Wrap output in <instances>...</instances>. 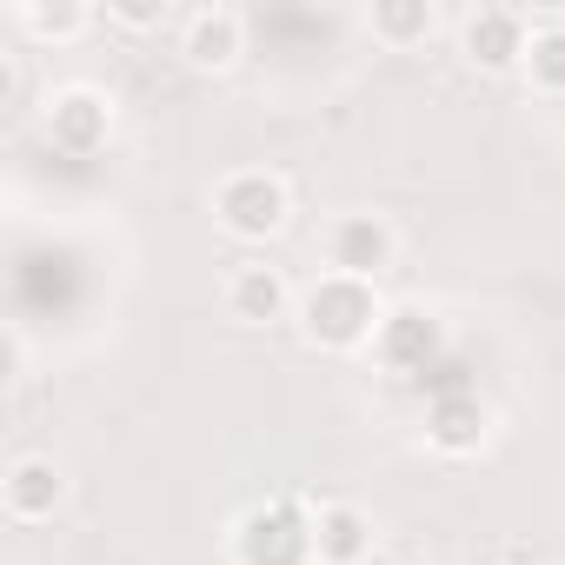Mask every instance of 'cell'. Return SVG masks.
I'll return each instance as SVG.
<instances>
[{
  "instance_id": "9",
  "label": "cell",
  "mask_w": 565,
  "mask_h": 565,
  "mask_svg": "<svg viewBox=\"0 0 565 565\" xmlns=\"http://www.w3.org/2000/svg\"><path fill=\"white\" fill-rule=\"evenodd\" d=\"M246 54V14L239 8H193L180 21V61L193 74H233Z\"/></svg>"
},
{
  "instance_id": "8",
  "label": "cell",
  "mask_w": 565,
  "mask_h": 565,
  "mask_svg": "<svg viewBox=\"0 0 565 565\" xmlns=\"http://www.w3.org/2000/svg\"><path fill=\"white\" fill-rule=\"evenodd\" d=\"M492 439V406L472 386H433L426 399V446L446 459H472Z\"/></svg>"
},
{
  "instance_id": "13",
  "label": "cell",
  "mask_w": 565,
  "mask_h": 565,
  "mask_svg": "<svg viewBox=\"0 0 565 565\" xmlns=\"http://www.w3.org/2000/svg\"><path fill=\"white\" fill-rule=\"evenodd\" d=\"M366 28H373L380 47L413 54V47H426V41L439 34V8H433V0H373V8H366Z\"/></svg>"
},
{
  "instance_id": "3",
  "label": "cell",
  "mask_w": 565,
  "mask_h": 565,
  "mask_svg": "<svg viewBox=\"0 0 565 565\" xmlns=\"http://www.w3.org/2000/svg\"><path fill=\"white\" fill-rule=\"evenodd\" d=\"M233 565H320L313 512L300 499H259L233 519Z\"/></svg>"
},
{
  "instance_id": "17",
  "label": "cell",
  "mask_w": 565,
  "mask_h": 565,
  "mask_svg": "<svg viewBox=\"0 0 565 565\" xmlns=\"http://www.w3.org/2000/svg\"><path fill=\"white\" fill-rule=\"evenodd\" d=\"M21 360H28V347H21V333L8 327V340H0V380H8V386L21 380Z\"/></svg>"
},
{
  "instance_id": "11",
  "label": "cell",
  "mask_w": 565,
  "mask_h": 565,
  "mask_svg": "<svg viewBox=\"0 0 565 565\" xmlns=\"http://www.w3.org/2000/svg\"><path fill=\"white\" fill-rule=\"evenodd\" d=\"M0 499H8V519L21 525H41L67 505V466L47 459V452H28L8 466V479H0Z\"/></svg>"
},
{
  "instance_id": "19",
  "label": "cell",
  "mask_w": 565,
  "mask_h": 565,
  "mask_svg": "<svg viewBox=\"0 0 565 565\" xmlns=\"http://www.w3.org/2000/svg\"><path fill=\"white\" fill-rule=\"evenodd\" d=\"M505 565H512V558H505Z\"/></svg>"
},
{
  "instance_id": "12",
  "label": "cell",
  "mask_w": 565,
  "mask_h": 565,
  "mask_svg": "<svg viewBox=\"0 0 565 565\" xmlns=\"http://www.w3.org/2000/svg\"><path fill=\"white\" fill-rule=\"evenodd\" d=\"M373 545H380V532L360 505H347V499L313 505V558L320 565H366Z\"/></svg>"
},
{
  "instance_id": "7",
  "label": "cell",
  "mask_w": 565,
  "mask_h": 565,
  "mask_svg": "<svg viewBox=\"0 0 565 565\" xmlns=\"http://www.w3.org/2000/svg\"><path fill=\"white\" fill-rule=\"evenodd\" d=\"M47 140L67 153V160H87V153H100L107 140H114V100L100 94V87H61L54 100H47Z\"/></svg>"
},
{
  "instance_id": "1",
  "label": "cell",
  "mask_w": 565,
  "mask_h": 565,
  "mask_svg": "<svg viewBox=\"0 0 565 565\" xmlns=\"http://www.w3.org/2000/svg\"><path fill=\"white\" fill-rule=\"evenodd\" d=\"M294 320H300V340L307 347H320V353H360V347H373L386 307H380V287H366V279L320 273L313 287L300 294Z\"/></svg>"
},
{
  "instance_id": "6",
  "label": "cell",
  "mask_w": 565,
  "mask_h": 565,
  "mask_svg": "<svg viewBox=\"0 0 565 565\" xmlns=\"http://www.w3.org/2000/svg\"><path fill=\"white\" fill-rule=\"evenodd\" d=\"M525 47H532L525 8H472L459 21V54L479 74H525Z\"/></svg>"
},
{
  "instance_id": "5",
  "label": "cell",
  "mask_w": 565,
  "mask_h": 565,
  "mask_svg": "<svg viewBox=\"0 0 565 565\" xmlns=\"http://www.w3.org/2000/svg\"><path fill=\"white\" fill-rule=\"evenodd\" d=\"M320 246H327V273L366 279V287H380V273L399 259V233L386 213H340Z\"/></svg>"
},
{
  "instance_id": "14",
  "label": "cell",
  "mask_w": 565,
  "mask_h": 565,
  "mask_svg": "<svg viewBox=\"0 0 565 565\" xmlns=\"http://www.w3.org/2000/svg\"><path fill=\"white\" fill-rule=\"evenodd\" d=\"M14 21H21L34 41H47V47H67V41H81V34L94 28V8H81V0H21V8H14Z\"/></svg>"
},
{
  "instance_id": "10",
  "label": "cell",
  "mask_w": 565,
  "mask_h": 565,
  "mask_svg": "<svg viewBox=\"0 0 565 565\" xmlns=\"http://www.w3.org/2000/svg\"><path fill=\"white\" fill-rule=\"evenodd\" d=\"M294 287H287V273L279 266H266V259H246V266H233V279H226V313L239 320V327H279V320H294Z\"/></svg>"
},
{
  "instance_id": "16",
  "label": "cell",
  "mask_w": 565,
  "mask_h": 565,
  "mask_svg": "<svg viewBox=\"0 0 565 565\" xmlns=\"http://www.w3.org/2000/svg\"><path fill=\"white\" fill-rule=\"evenodd\" d=\"M107 21H120L127 34H153V28H167V0H114Z\"/></svg>"
},
{
  "instance_id": "18",
  "label": "cell",
  "mask_w": 565,
  "mask_h": 565,
  "mask_svg": "<svg viewBox=\"0 0 565 565\" xmlns=\"http://www.w3.org/2000/svg\"><path fill=\"white\" fill-rule=\"evenodd\" d=\"M14 94H21V67H14V61H8V54H0V107H8V100H14Z\"/></svg>"
},
{
  "instance_id": "2",
  "label": "cell",
  "mask_w": 565,
  "mask_h": 565,
  "mask_svg": "<svg viewBox=\"0 0 565 565\" xmlns=\"http://www.w3.org/2000/svg\"><path fill=\"white\" fill-rule=\"evenodd\" d=\"M213 220H220L226 239L266 246V239L287 233V220H294V186L279 173H266V167H239V173H226L213 186Z\"/></svg>"
},
{
  "instance_id": "4",
  "label": "cell",
  "mask_w": 565,
  "mask_h": 565,
  "mask_svg": "<svg viewBox=\"0 0 565 565\" xmlns=\"http://www.w3.org/2000/svg\"><path fill=\"white\" fill-rule=\"evenodd\" d=\"M373 360L399 380H426L446 360V327L433 307H386L380 333H373Z\"/></svg>"
},
{
  "instance_id": "15",
  "label": "cell",
  "mask_w": 565,
  "mask_h": 565,
  "mask_svg": "<svg viewBox=\"0 0 565 565\" xmlns=\"http://www.w3.org/2000/svg\"><path fill=\"white\" fill-rule=\"evenodd\" d=\"M525 81H532L539 94H565V21L532 28V47H525Z\"/></svg>"
}]
</instances>
